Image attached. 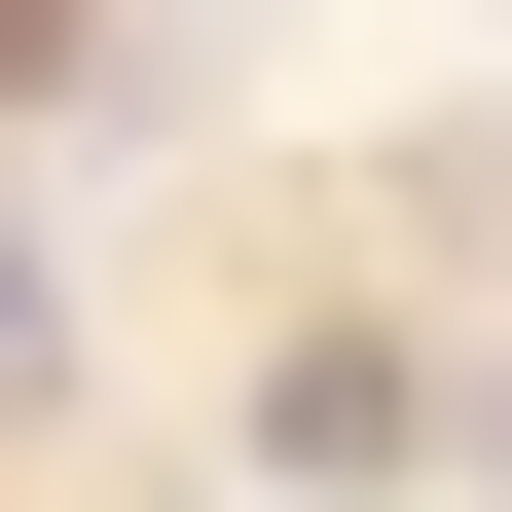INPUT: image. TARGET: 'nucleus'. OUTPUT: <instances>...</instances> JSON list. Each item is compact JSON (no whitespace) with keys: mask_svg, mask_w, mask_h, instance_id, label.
<instances>
[]
</instances>
